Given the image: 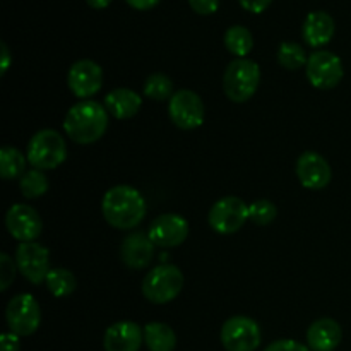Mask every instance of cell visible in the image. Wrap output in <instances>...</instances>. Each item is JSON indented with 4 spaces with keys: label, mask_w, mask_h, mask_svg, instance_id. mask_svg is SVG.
Instances as JSON below:
<instances>
[{
    "label": "cell",
    "mask_w": 351,
    "mask_h": 351,
    "mask_svg": "<svg viewBox=\"0 0 351 351\" xmlns=\"http://www.w3.org/2000/svg\"><path fill=\"white\" fill-rule=\"evenodd\" d=\"M297 177L308 191H321L329 185L332 171L324 156L314 151H307L297 161Z\"/></svg>",
    "instance_id": "obj_15"
},
{
    "label": "cell",
    "mask_w": 351,
    "mask_h": 351,
    "mask_svg": "<svg viewBox=\"0 0 351 351\" xmlns=\"http://www.w3.org/2000/svg\"><path fill=\"white\" fill-rule=\"evenodd\" d=\"M143 98L129 88H117L105 96V108L113 119L129 120L139 113Z\"/></svg>",
    "instance_id": "obj_20"
},
{
    "label": "cell",
    "mask_w": 351,
    "mask_h": 351,
    "mask_svg": "<svg viewBox=\"0 0 351 351\" xmlns=\"http://www.w3.org/2000/svg\"><path fill=\"white\" fill-rule=\"evenodd\" d=\"M261 84V69L250 58H235L223 74V91L233 103H245L257 93Z\"/></svg>",
    "instance_id": "obj_3"
},
{
    "label": "cell",
    "mask_w": 351,
    "mask_h": 351,
    "mask_svg": "<svg viewBox=\"0 0 351 351\" xmlns=\"http://www.w3.org/2000/svg\"><path fill=\"white\" fill-rule=\"evenodd\" d=\"M249 219V206L237 195H226L209 209V226L219 235H233Z\"/></svg>",
    "instance_id": "obj_6"
},
{
    "label": "cell",
    "mask_w": 351,
    "mask_h": 351,
    "mask_svg": "<svg viewBox=\"0 0 351 351\" xmlns=\"http://www.w3.org/2000/svg\"><path fill=\"white\" fill-rule=\"evenodd\" d=\"M65 160H67V144L57 130H38L27 143V161L36 170H55Z\"/></svg>",
    "instance_id": "obj_4"
},
{
    "label": "cell",
    "mask_w": 351,
    "mask_h": 351,
    "mask_svg": "<svg viewBox=\"0 0 351 351\" xmlns=\"http://www.w3.org/2000/svg\"><path fill=\"white\" fill-rule=\"evenodd\" d=\"M305 74L314 88L332 89L341 82L345 69L338 55L328 50H319L308 57Z\"/></svg>",
    "instance_id": "obj_10"
},
{
    "label": "cell",
    "mask_w": 351,
    "mask_h": 351,
    "mask_svg": "<svg viewBox=\"0 0 351 351\" xmlns=\"http://www.w3.org/2000/svg\"><path fill=\"white\" fill-rule=\"evenodd\" d=\"M88 2V5L91 7V9H106V7L112 3V0H86Z\"/></svg>",
    "instance_id": "obj_36"
},
{
    "label": "cell",
    "mask_w": 351,
    "mask_h": 351,
    "mask_svg": "<svg viewBox=\"0 0 351 351\" xmlns=\"http://www.w3.org/2000/svg\"><path fill=\"white\" fill-rule=\"evenodd\" d=\"M45 283H47L48 291L57 298L69 297V295L74 293L75 287H77L75 276L71 271L65 269V267H53V269H50Z\"/></svg>",
    "instance_id": "obj_24"
},
{
    "label": "cell",
    "mask_w": 351,
    "mask_h": 351,
    "mask_svg": "<svg viewBox=\"0 0 351 351\" xmlns=\"http://www.w3.org/2000/svg\"><path fill=\"white\" fill-rule=\"evenodd\" d=\"M27 156H24L17 147L3 146L0 149V175L3 180H14L26 173Z\"/></svg>",
    "instance_id": "obj_22"
},
{
    "label": "cell",
    "mask_w": 351,
    "mask_h": 351,
    "mask_svg": "<svg viewBox=\"0 0 351 351\" xmlns=\"http://www.w3.org/2000/svg\"><path fill=\"white\" fill-rule=\"evenodd\" d=\"M48 185L50 184H48L47 175L41 170H36V168L26 171L19 180L21 194L26 199H38L45 195L48 192Z\"/></svg>",
    "instance_id": "obj_26"
},
{
    "label": "cell",
    "mask_w": 351,
    "mask_h": 351,
    "mask_svg": "<svg viewBox=\"0 0 351 351\" xmlns=\"http://www.w3.org/2000/svg\"><path fill=\"white\" fill-rule=\"evenodd\" d=\"M125 2L129 3L132 9L149 10V9H154V7H156L161 0H125Z\"/></svg>",
    "instance_id": "obj_34"
},
{
    "label": "cell",
    "mask_w": 351,
    "mask_h": 351,
    "mask_svg": "<svg viewBox=\"0 0 351 351\" xmlns=\"http://www.w3.org/2000/svg\"><path fill=\"white\" fill-rule=\"evenodd\" d=\"M144 95L147 98L154 99V101H165V99H170L175 95L173 91V82L168 75L160 74H151L149 77L144 82Z\"/></svg>",
    "instance_id": "obj_27"
},
{
    "label": "cell",
    "mask_w": 351,
    "mask_h": 351,
    "mask_svg": "<svg viewBox=\"0 0 351 351\" xmlns=\"http://www.w3.org/2000/svg\"><path fill=\"white\" fill-rule=\"evenodd\" d=\"M146 211L143 194L130 185H115L103 195V218L117 230L136 228L146 218Z\"/></svg>",
    "instance_id": "obj_1"
},
{
    "label": "cell",
    "mask_w": 351,
    "mask_h": 351,
    "mask_svg": "<svg viewBox=\"0 0 351 351\" xmlns=\"http://www.w3.org/2000/svg\"><path fill=\"white\" fill-rule=\"evenodd\" d=\"M141 288L151 304H170L184 288V274L173 264H160L144 276Z\"/></svg>",
    "instance_id": "obj_5"
},
{
    "label": "cell",
    "mask_w": 351,
    "mask_h": 351,
    "mask_svg": "<svg viewBox=\"0 0 351 351\" xmlns=\"http://www.w3.org/2000/svg\"><path fill=\"white\" fill-rule=\"evenodd\" d=\"M144 343V329L132 321H120L105 331V351H139Z\"/></svg>",
    "instance_id": "obj_16"
},
{
    "label": "cell",
    "mask_w": 351,
    "mask_h": 351,
    "mask_svg": "<svg viewBox=\"0 0 351 351\" xmlns=\"http://www.w3.org/2000/svg\"><path fill=\"white\" fill-rule=\"evenodd\" d=\"M144 345L149 351H173L177 346V335L163 322H149L144 326Z\"/></svg>",
    "instance_id": "obj_21"
},
{
    "label": "cell",
    "mask_w": 351,
    "mask_h": 351,
    "mask_svg": "<svg viewBox=\"0 0 351 351\" xmlns=\"http://www.w3.org/2000/svg\"><path fill=\"white\" fill-rule=\"evenodd\" d=\"M154 243L144 232H132L122 240L120 257L130 269H144L151 264L154 256Z\"/></svg>",
    "instance_id": "obj_17"
},
{
    "label": "cell",
    "mask_w": 351,
    "mask_h": 351,
    "mask_svg": "<svg viewBox=\"0 0 351 351\" xmlns=\"http://www.w3.org/2000/svg\"><path fill=\"white\" fill-rule=\"evenodd\" d=\"M223 41H225L226 50L239 58H247V55H249L254 48L252 33H250L245 26H240V24L228 27Z\"/></svg>",
    "instance_id": "obj_23"
},
{
    "label": "cell",
    "mask_w": 351,
    "mask_h": 351,
    "mask_svg": "<svg viewBox=\"0 0 351 351\" xmlns=\"http://www.w3.org/2000/svg\"><path fill=\"white\" fill-rule=\"evenodd\" d=\"M147 235L153 240L154 245L163 247V249H173L187 240L189 223L184 216L167 213V215L158 216L151 223Z\"/></svg>",
    "instance_id": "obj_14"
},
{
    "label": "cell",
    "mask_w": 351,
    "mask_h": 351,
    "mask_svg": "<svg viewBox=\"0 0 351 351\" xmlns=\"http://www.w3.org/2000/svg\"><path fill=\"white\" fill-rule=\"evenodd\" d=\"M264 351H312L302 343L295 341V339H278V341L271 343Z\"/></svg>",
    "instance_id": "obj_31"
},
{
    "label": "cell",
    "mask_w": 351,
    "mask_h": 351,
    "mask_svg": "<svg viewBox=\"0 0 351 351\" xmlns=\"http://www.w3.org/2000/svg\"><path fill=\"white\" fill-rule=\"evenodd\" d=\"M168 115L178 129L194 130L204 123V101L197 93L191 91V89H178L168 103Z\"/></svg>",
    "instance_id": "obj_8"
},
{
    "label": "cell",
    "mask_w": 351,
    "mask_h": 351,
    "mask_svg": "<svg viewBox=\"0 0 351 351\" xmlns=\"http://www.w3.org/2000/svg\"><path fill=\"white\" fill-rule=\"evenodd\" d=\"M16 271H19L16 261L10 259L9 254H0V291L9 290L16 280Z\"/></svg>",
    "instance_id": "obj_29"
},
{
    "label": "cell",
    "mask_w": 351,
    "mask_h": 351,
    "mask_svg": "<svg viewBox=\"0 0 351 351\" xmlns=\"http://www.w3.org/2000/svg\"><path fill=\"white\" fill-rule=\"evenodd\" d=\"M219 338L226 351H256L263 336L259 324L254 319L235 315L223 324Z\"/></svg>",
    "instance_id": "obj_9"
},
{
    "label": "cell",
    "mask_w": 351,
    "mask_h": 351,
    "mask_svg": "<svg viewBox=\"0 0 351 351\" xmlns=\"http://www.w3.org/2000/svg\"><path fill=\"white\" fill-rule=\"evenodd\" d=\"M276 57L281 67L288 69V71H298L308 62L307 53L302 48V45L293 43V41H283L278 48Z\"/></svg>",
    "instance_id": "obj_25"
},
{
    "label": "cell",
    "mask_w": 351,
    "mask_h": 351,
    "mask_svg": "<svg viewBox=\"0 0 351 351\" xmlns=\"http://www.w3.org/2000/svg\"><path fill=\"white\" fill-rule=\"evenodd\" d=\"M0 48H2V64H0V75H5V72L9 71L10 67V60H12V57H10V50L9 47H7V43H0Z\"/></svg>",
    "instance_id": "obj_35"
},
{
    "label": "cell",
    "mask_w": 351,
    "mask_h": 351,
    "mask_svg": "<svg viewBox=\"0 0 351 351\" xmlns=\"http://www.w3.org/2000/svg\"><path fill=\"white\" fill-rule=\"evenodd\" d=\"M336 31L335 19L324 10H315L311 12L304 21L302 26V36L304 41L312 48H319L328 45L332 40Z\"/></svg>",
    "instance_id": "obj_19"
},
{
    "label": "cell",
    "mask_w": 351,
    "mask_h": 351,
    "mask_svg": "<svg viewBox=\"0 0 351 351\" xmlns=\"http://www.w3.org/2000/svg\"><path fill=\"white\" fill-rule=\"evenodd\" d=\"M21 343L19 336L14 335V332H3L0 336V351H19Z\"/></svg>",
    "instance_id": "obj_32"
},
{
    "label": "cell",
    "mask_w": 351,
    "mask_h": 351,
    "mask_svg": "<svg viewBox=\"0 0 351 351\" xmlns=\"http://www.w3.org/2000/svg\"><path fill=\"white\" fill-rule=\"evenodd\" d=\"M278 216L276 206L267 199H261V201L249 204V219L259 226H266L273 223Z\"/></svg>",
    "instance_id": "obj_28"
},
{
    "label": "cell",
    "mask_w": 351,
    "mask_h": 351,
    "mask_svg": "<svg viewBox=\"0 0 351 351\" xmlns=\"http://www.w3.org/2000/svg\"><path fill=\"white\" fill-rule=\"evenodd\" d=\"M5 228L21 243L34 242L43 232V221L36 209L27 204L10 206L5 215Z\"/></svg>",
    "instance_id": "obj_12"
},
{
    "label": "cell",
    "mask_w": 351,
    "mask_h": 351,
    "mask_svg": "<svg viewBox=\"0 0 351 351\" xmlns=\"http://www.w3.org/2000/svg\"><path fill=\"white\" fill-rule=\"evenodd\" d=\"M189 5L201 16H211L218 10L219 0H189Z\"/></svg>",
    "instance_id": "obj_30"
},
{
    "label": "cell",
    "mask_w": 351,
    "mask_h": 351,
    "mask_svg": "<svg viewBox=\"0 0 351 351\" xmlns=\"http://www.w3.org/2000/svg\"><path fill=\"white\" fill-rule=\"evenodd\" d=\"M108 115L105 105L93 99H82L67 112L64 130L75 144H93L105 136L108 129Z\"/></svg>",
    "instance_id": "obj_2"
},
{
    "label": "cell",
    "mask_w": 351,
    "mask_h": 351,
    "mask_svg": "<svg viewBox=\"0 0 351 351\" xmlns=\"http://www.w3.org/2000/svg\"><path fill=\"white\" fill-rule=\"evenodd\" d=\"M67 84L72 95L81 99H89L101 89L103 71L96 62L84 58L72 64L67 74Z\"/></svg>",
    "instance_id": "obj_13"
},
{
    "label": "cell",
    "mask_w": 351,
    "mask_h": 351,
    "mask_svg": "<svg viewBox=\"0 0 351 351\" xmlns=\"http://www.w3.org/2000/svg\"><path fill=\"white\" fill-rule=\"evenodd\" d=\"M240 5L252 14H261L273 3V0H239Z\"/></svg>",
    "instance_id": "obj_33"
},
{
    "label": "cell",
    "mask_w": 351,
    "mask_h": 351,
    "mask_svg": "<svg viewBox=\"0 0 351 351\" xmlns=\"http://www.w3.org/2000/svg\"><path fill=\"white\" fill-rule=\"evenodd\" d=\"M341 339L343 329L335 319H317L307 329V343L312 351H335Z\"/></svg>",
    "instance_id": "obj_18"
},
{
    "label": "cell",
    "mask_w": 351,
    "mask_h": 351,
    "mask_svg": "<svg viewBox=\"0 0 351 351\" xmlns=\"http://www.w3.org/2000/svg\"><path fill=\"white\" fill-rule=\"evenodd\" d=\"M14 261H16L19 273L33 285L43 283L51 269L50 252L36 242H27L17 245Z\"/></svg>",
    "instance_id": "obj_11"
},
{
    "label": "cell",
    "mask_w": 351,
    "mask_h": 351,
    "mask_svg": "<svg viewBox=\"0 0 351 351\" xmlns=\"http://www.w3.org/2000/svg\"><path fill=\"white\" fill-rule=\"evenodd\" d=\"M5 321L10 332L21 336H31L41 324V308L33 295L19 293L7 304Z\"/></svg>",
    "instance_id": "obj_7"
}]
</instances>
